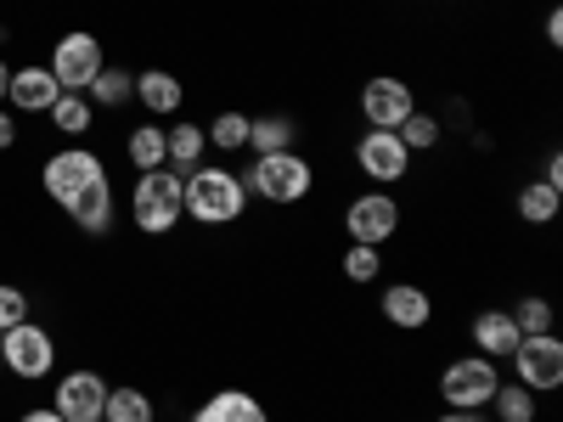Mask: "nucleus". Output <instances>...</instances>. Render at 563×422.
I'll list each match as a JSON object with an SVG mask.
<instances>
[{"instance_id": "obj_1", "label": "nucleus", "mask_w": 563, "mask_h": 422, "mask_svg": "<svg viewBox=\"0 0 563 422\" xmlns=\"http://www.w3.org/2000/svg\"><path fill=\"white\" fill-rule=\"evenodd\" d=\"M180 209L192 214L198 225H238L249 214V192H243V175L238 169H186L180 175Z\"/></svg>"}, {"instance_id": "obj_2", "label": "nucleus", "mask_w": 563, "mask_h": 422, "mask_svg": "<svg viewBox=\"0 0 563 422\" xmlns=\"http://www.w3.org/2000/svg\"><path fill=\"white\" fill-rule=\"evenodd\" d=\"M243 192L260 198V203H276V209H294V203H305L316 192V169H310V158L299 147L294 153H265L243 175Z\"/></svg>"}, {"instance_id": "obj_3", "label": "nucleus", "mask_w": 563, "mask_h": 422, "mask_svg": "<svg viewBox=\"0 0 563 422\" xmlns=\"http://www.w3.org/2000/svg\"><path fill=\"white\" fill-rule=\"evenodd\" d=\"M180 169H141L135 175V192H130V220L135 231H147V237H169L180 225Z\"/></svg>"}, {"instance_id": "obj_4", "label": "nucleus", "mask_w": 563, "mask_h": 422, "mask_svg": "<svg viewBox=\"0 0 563 422\" xmlns=\"http://www.w3.org/2000/svg\"><path fill=\"white\" fill-rule=\"evenodd\" d=\"M496 389H501V366L490 355H456L440 366V400L451 411H485Z\"/></svg>"}, {"instance_id": "obj_5", "label": "nucleus", "mask_w": 563, "mask_h": 422, "mask_svg": "<svg viewBox=\"0 0 563 422\" xmlns=\"http://www.w3.org/2000/svg\"><path fill=\"white\" fill-rule=\"evenodd\" d=\"M0 366H7L12 378H23V384L52 378V366H57V344H52V333H45L34 315L18 321V326H7V333H0Z\"/></svg>"}, {"instance_id": "obj_6", "label": "nucleus", "mask_w": 563, "mask_h": 422, "mask_svg": "<svg viewBox=\"0 0 563 422\" xmlns=\"http://www.w3.org/2000/svg\"><path fill=\"white\" fill-rule=\"evenodd\" d=\"M507 360H512V384H525L530 395L563 389V338H558V333H530V338H519V349H512Z\"/></svg>"}, {"instance_id": "obj_7", "label": "nucleus", "mask_w": 563, "mask_h": 422, "mask_svg": "<svg viewBox=\"0 0 563 422\" xmlns=\"http://www.w3.org/2000/svg\"><path fill=\"white\" fill-rule=\"evenodd\" d=\"M344 231H350V243L384 248V243L395 237V231H400V203H395V192L372 186V192L350 198V203H344Z\"/></svg>"}, {"instance_id": "obj_8", "label": "nucleus", "mask_w": 563, "mask_h": 422, "mask_svg": "<svg viewBox=\"0 0 563 422\" xmlns=\"http://www.w3.org/2000/svg\"><path fill=\"white\" fill-rule=\"evenodd\" d=\"M355 169L372 180V186H400L411 175V153H406V141L395 130H361L355 135Z\"/></svg>"}, {"instance_id": "obj_9", "label": "nucleus", "mask_w": 563, "mask_h": 422, "mask_svg": "<svg viewBox=\"0 0 563 422\" xmlns=\"http://www.w3.org/2000/svg\"><path fill=\"white\" fill-rule=\"evenodd\" d=\"M52 79L63 85V90H90V79H97L102 68H108V57H102V40L97 34H85V29H74V34H63L57 45H52Z\"/></svg>"}, {"instance_id": "obj_10", "label": "nucleus", "mask_w": 563, "mask_h": 422, "mask_svg": "<svg viewBox=\"0 0 563 422\" xmlns=\"http://www.w3.org/2000/svg\"><path fill=\"white\" fill-rule=\"evenodd\" d=\"M102 175H108V169H102V158L90 153V147H63V153L45 158L40 186H45V198H52V203L68 209V203L85 192V186H90V180H102Z\"/></svg>"}, {"instance_id": "obj_11", "label": "nucleus", "mask_w": 563, "mask_h": 422, "mask_svg": "<svg viewBox=\"0 0 563 422\" xmlns=\"http://www.w3.org/2000/svg\"><path fill=\"white\" fill-rule=\"evenodd\" d=\"M411 113H417V90L406 79L378 74V79L361 85V119H366V130H400Z\"/></svg>"}, {"instance_id": "obj_12", "label": "nucleus", "mask_w": 563, "mask_h": 422, "mask_svg": "<svg viewBox=\"0 0 563 422\" xmlns=\"http://www.w3.org/2000/svg\"><path fill=\"white\" fill-rule=\"evenodd\" d=\"M102 406H108V384H102V371H85V366L68 371V378L57 384V395H52V411L63 422H97Z\"/></svg>"}, {"instance_id": "obj_13", "label": "nucleus", "mask_w": 563, "mask_h": 422, "mask_svg": "<svg viewBox=\"0 0 563 422\" xmlns=\"http://www.w3.org/2000/svg\"><path fill=\"white\" fill-rule=\"evenodd\" d=\"M378 310H384L389 326H400V333H422V326L434 321V299H429V288H417V281H395V288H384Z\"/></svg>"}, {"instance_id": "obj_14", "label": "nucleus", "mask_w": 563, "mask_h": 422, "mask_svg": "<svg viewBox=\"0 0 563 422\" xmlns=\"http://www.w3.org/2000/svg\"><path fill=\"white\" fill-rule=\"evenodd\" d=\"M63 97V85L52 79V68H40V63H29V68H12V85H7V102L18 108V113H52V102Z\"/></svg>"}, {"instance_id": "obj_15", "label": "nucleus", "mask_w": 563, "mask_h": 422, "mask_svg": "<svg viewBox=\"0 0 563 422\" xmlns=\"http://www.w3.org/2000/svg\"><path fill=\"white\" fill-rule=\"evenodd\" d=\"M192 422H271V411H265L260 395H249V389H214V395L192 411Z\"/></svg>"}, {"instance_id": "obj_16", "label": "nucleus", "mask_w": 563, "mask_h": 422, "mask_svg": "<svg viewBox=\"0 0 563 422\" xmlns=\"http://www.w3.org/2000/svg\"><path fill=\"white\" fill-rule=\"evenodd\" d=\"M135 102L147 108L153 119H175L180 102H186V85L169 68H147V74H135Z\"/></svg>"}, {"instance_id": "obj_17", "label": "nucleus", "mask_w": 563, "mask_h": 422, "mask_svg": "<svg viewBox=\"0 0 563 422\" xmlns=\"http://www.w3.org/2000/svg\"><path fill=\"white\" fill-rule=\"evenodd\" d=\"M68 220L85 231V237H102V231L113 225V180L102 175V180H90L85 192L68 203Z\"/></svg>"}, {"instance_id": "obj_18", "label": "nucleus", "mask_w": 563, "mask_h": 422, "mask_svg": "<svg viewBox=\"0 0 563 422\" xmlns=\"http://www.w3.org/2000/svg\"><path fill=\"white\" fill-rule=\"evenodd\" d=\"M294 141H299V124L288 113H260L249 119V153L265 158V153H294Z\"/></svg>"}, {"instance_id": "obj_19", "label": "nucleus", "mask_w": 563, "mask_h": 422, "mask_svg": "<svg viewBox=\"0 0 563 422\" xmlns=\"http://www.w3.org/2000/svg\"><path fill=\"white\" fill-rule=\"evenodd\" d=\"M474 344H479V355L507 360L512 349H519V326H512L507 310H485V315H474Z\"/></svg>"}, {"instance_id": "obj_20", "label": "nucleus", "mask_w": 563, "mask_h": 422, "mask_svg": "<svg viewBox=\"0 0 563 422\" xmlns=\"http://www.w3.org/2000/svg\"><path fill=\"white\" fill-rule=\"evenodd\" d=\"M164 141H169V169H198L203 153H209V135L203 124H164Z\"/></svg>"}, {"instance_id": "obj_21", "label": "nucleus", "mask_w": 563, "mask_h": 422, "mask_svg": "<svg viewBox=\"0 0 563 422\" xmlns=\"http://www.w3.org/2000/svg\"><path fill=\"white\" fill-rule=\"evenodd\" d=\"M249 119H254V113H243V108H225V113H214V119L203 124L209 147H214V153H249Z\"/></svg>"}, {"instance_id": "obj_22", "label": "nucleus", "mask_w": 563, "mask_h": 422, "mask_svg": "<svg viewBox=\"0 0 563 422\" xmlns=\"http://www.w3.org/2000/svg\"><path fill=\"white\" fill-rule=\"evenodd\" d=\"M124 153L135 169H164L169 164V141H164V124H135L130 141H124Z\"/></svg>"}, {"instance_id": "obj_23", "label": "nucleus", "mask_w": 563, "mask_h": 422, "mask_svg": "<svg viewBox=\"0 0 563 422\" xmlns=\"http://www.w3.org/2000/svg\"><path fill=\"white\" fill-rule=\"evenodd\" d=\"M52 119L63 135H85V130H97V108H90V97H79V90H63V97L52 102Z\"/></svg>"}, {"instance_id": "obj_24", "label": "nucleus", "mask_w": 563, "mask_h": 422, "mask_svg": "<svg viewBox=\"0 0 563 422\" xmlns=\"http://www.w3.org/2000/svg\"><path fill=\"white\" fill-rule=\"evenodd\" d=\"M90 108H124L130 97H135V74L130 68H102L97 79H90Z\"/></svg>"}, {"instance_id": "obj_25", "label": "nucleus", "mask_w": 563, "mask_h": 422, "mask_svg": "<svg viewBox=\"0 0 563 422\" xmlns=\"http://www.w3.org/2000/svg\"><path fill=\"white\" fill-rule=\"evenodd\" d=\"M490 411H496V422H536V395L525 389V384H507L501 378V389L490 395Z\"/></svg>"}, {"instance_id": "obj_26", "label": "nucleus", "mask_w": 563, "mask_h": 422, "mask_svg": "<svg viewBox=\"0 0 563 422\" xmlns=\"http://www.w3.org/2000/svg\"><path fill=\"white\" fill-rule=\"evenodd\" d=\"M102 422H158L153 417V395H141V389H108Z\"/></svg>"}, {"instance_id": "obj_27", "label": "nucleus", "mask_w": 563, "mask_h": 422, "mask_svg": "<svg viewBox=\"0 0 563 422\" xmlns=\"http://www.w3.org/2000/svg\"><path fill=\"white\" fill-rule=\"evenodd\" d=\"M558 186H547V180H530V186H519V214L530 220V225H552V214H558Z\"/></svg>"}, {"instance_id": "obj_28", "label": "nucleus", "mask_w": 563, "mask_h": 422, "mask_svg": "<svg viewBox=\"0 0 563 422\" xmlns=\"http://www.w3.org/2000/svg\"><path fill=\"white\" fill-rule=\"evenodd\" d=\"M395 135L406 141V153H434V147H440V135H445V124H440L434 113H422V108H417V113H411Z\"/></svg>"}, {"instance_id": "obj_29", "label": "nucleus", "mask_w": 563, "mask_h": 422, "mask_svg": "<svg viewBox=\"0 0 563 422\" xmlns=\"http://www.w3.org/2000/svg\"><path fill=\"white\" fill-rule=\"evenodd\" d=\"M339 265H344V276L355 281V288H372V281L384 276V254H378V248H366V243H350Z\"/></svg>"}, {"instance_id": "obj_30", "label": "nucleus", "mask_w": 563, "mask_h": 422, "mask_svg": "<svg viewBox=\"0 0 563 422\" xmlns=\"http://www.w3.org/2000/svg\"><path fill=\"white\" fill-rule=\"evenodd\" d=\"M507 315H512V326H519V338H530V333H552V304H547L541 293L519 299Z\"/></svg>"}, {"instance_id": "obj_31", "label": "nucleus", "mask_w": 563, "mask_h": 422, "mask_svg": "<svg viewBox=\"0 0 563 422\" xmlns=\"http://www.w3.org/2000/svg\"><path fill=\"white\" fill-rule=\"evenodd\" d=\"M18 321H29V293L12 288V281H0V333L18 326Z\"/></svg>"}, {"instance_id": "obj_32", "label": "nucleus", "mask_w": 563, "mask_h": 422, "mask_svg": "<svg viewBox=\"0 0 563 422\" xmlns=\"http://www.w3.org/2000/svg\"><path fill=\"white\" fill-rule=\"evenodd\" d=\"M12 147H18V119L0 108V153H12Z\"/></svg>"}, {"instance_id": "obj_33", "label": "nucleus", "mask_w": 563, "mask_h": 422, "mask_svg": "<svg viewBox=\"0 0 563 422\" xmlns=\"http://www.w3.org/2000/svg\"><path fill=\"white\" fill-rule=\"evenodd\" d=\"M541 180L563 192V153H547V175H541Z\"/></svg>"}, {"instance_id": "obj_34", "label": "nucleus", "mask_w": 563, "mask_h": 422, "mask_svg": "<svg viewBox=\"0 0 563 422\" xmlns=\"http://www.w3.org/2000/svg\"><path fill=\"white\" fill-rule=\"evenodd\" d=\"M434 422H485V411H451V406H445Z\"/></svg>"}, {"instance_id": "obj_35", "label": "nucleus", "mask_w": 563, "mask_h": 422, "mask_svg": "<svg viewBox=\"0 0 563 422\" xmlns=\"http://www.w3.org/2000/svg\"><path fill=\"white\" fill-rule=\"evenodd\" d=\"M18 422H63V417H57V411H52V406H40V411H23V417H18Z\"/></svg>"}, {"instance_id": "obj_36", "label": "nucleus", "mask_w": 563, "mask_h": 422, "mask_svg": "<svg viewBox=\"0 0 563 422\" xmlns=\"http://www.w3.org/2000/svg\"><path fill=\"white\" fill-rule=\"evenodd\" d=\"M547 40H552V45L563 40V12H547Z\"/></svg>"}, {"instance_id": "obj_37", "label": "nucleus", "mask_w": 563, "mask_h": 422, "mask_svg": "<svg viewBox=\"0 0 563 422\" xmlns=\"http://www.w3.org/2000/svg\"><path fill=\"white\" fill-rule=\"evenodd\" d=\"M7 85H12V68L0 63V108H7Z\"/></svg>"}, {"instance_id": "obj_38", "label": "nucleus", "mask_w": 563, "mask_h": 422, "mask_svg": "<svg viewBox=\"0 0 563 422\" xmlns=\"http://www.w3.org/2000/svg\"><path fill=\"white\" fill-rule=\"evenodd\" d=\"M97 422H102V417H97Z\"/></svg>"}]
</instances>
